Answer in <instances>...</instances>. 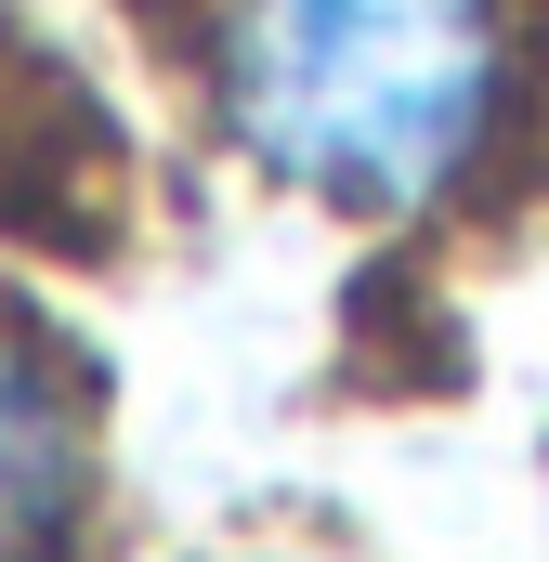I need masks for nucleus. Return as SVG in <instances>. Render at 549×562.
Masks as SVG:
<instances>
[{
	"mask_svg": "<svg viewBox=\"0 0 549 562\" xmlns=\"http://www.w3.org/2000/svg\"><path fill=\"white\" fill-rule=\"evenodd\" d=\"M197 66L223 132L274 183L354 223H418L511 144L524 13L511 0H210Z\"/></svg>",
	"mask_w": 549,
	"mask_h": 562,
	"instance_id": "1",
	"label": "nucleus"
},
{
	"mask_svg": "<svg viewBox=\"0 0 549 562\" xmlns=\"http://www.w3.org/2000/svg\"><path fill=\"white\" fill-rule=\"evenodd\" d=\"M92 524V406L40 327H0V562H66Z\"/></svg>",
	"mask_w": 549,
	"mask_h": 562,
	"instance_id": "2",
	"label": "nucleus"
}]
</instances>
